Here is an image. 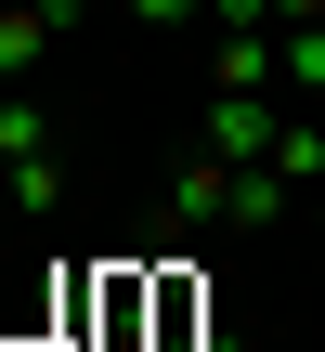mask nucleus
Returning <instances> with one entry per match:
<instances>
[{
  "mask_svg": "<svg viewBox=\"0 0 325 352\" xmlns=\"http://www.w3.org/2000/svg\"><path fill=\"white\" fill-rule=\"evenodd\" d=\"M313 222H325V196H313Z\"/></svg>",
  "mask_w": 325,
  "mask_h": 352,
  "instance_id": "39448f33",
  "label": "nucleus"
},
{
  "mask_svg": "<svg viewBox=\"0 0 325 352\" xmlns=\"http://www.w3.org/2000/svg\"><path fill=\"white\" fill-rule=\"evenodd\" d=\"M274 170H287L300 196H325V104H300V118H287V144H274Z\"/></svg>",
  "mask_w": 325,
  "mask_h": 352,
  "instance_id": "7ed1b4c3",
  "label": "nucleus"
},
{
  "mask_svg": "<svg viewBox=\"0 0 325 352\" xmlns=\"http://www.w3.org/2000/svg\"><path fill=\"white\" fill-rule=\"evenodd\" d=\"M39 52H52V13H39V0H0V91H26Z\"/></svg>",
  "mask_w": 325,
  "mask_h": 352,
  "instance_id": "f03ea898",
  "label": "nucleus"
},
{
  "mask_svg": "<svg viewBox=\"0 0 325 352\" xmlns=\"http://www.w3.org/2000/svg\"><path fill=\"white\" fill-rule=\"evenodd\" d=\"M287 104H325V13L287 26Z\"/></svg>",
  "mask_w": 325,
  "mask_h": 352,
  "instance_id": "20e7f679",
  "label": "nucleus"
},
{
  "mask_svg": "<svg viewBox=\"0 0 325 352\" xmlns=\"http://www.w3.org/2000/svg\"><path fill=\"white\" fill-rule=\"evenodd\" d=\"M0 170H13V209H26V222L65 209V170H52V118H39V91H0Z\"/></svg>",
  "mask_w": 325,
  "mask_h": 352,
  "instance_id": "f257e3e1",
  "label": "nucleus"
}]
</instances>
